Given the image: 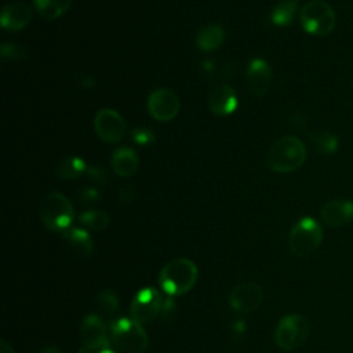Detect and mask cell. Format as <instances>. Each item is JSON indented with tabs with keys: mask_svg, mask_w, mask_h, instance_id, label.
Segmentation results:
<instances>
[{
	"mask_svg": "<svg viewBox=\"0 0 353 353\" xmlns=\"http://www.w3.org/2000/svg\"><path fill=\"white\" fill-rule=\"evenodd\" d=\"M305 159L306 149L303 142L294 135H285L270 146L266 161L272 171L285 174L298 170L305 163Z\"/></svg>",
	"mask_w": 353,
	"mask_h": 353,
	"instance_id": "6da1fadb",
	"label": "cell"
},
{
	"mask_svg": "<svg viewBox=\"0 0 353 353\" xmlns=\"http://www.w3.org/2000/svg\"><path fill=\"white\" fill-rule=\"evenodd\" d=\"M197 280V266L188 258H176L164 265L159 274L161 290L171 295H182L192 290Z\"/></svg>",
	"mask_w": 353,
	"mask_h": 353,
	"instance_id": "7a4b0ae2",
	"label": "cell"
},
{
	"mask_svg": "<svg viewBox=\"0 0 353 353\" xmlns=\"http://www.w3.org/2000/svg\"><path fill=\"white\" fill-rule=\"evenodd\" d=\"M109 335L112 343L123 353H145L148 350L149 338L142 324L134 319H112Z\"/></svg>",
	"mask_w": 353,
	"mask_h": 353,
	"instance_id": "3957f363",
	"label": "cell"
},
{
	"mask_svg": "<svg viewBox=\"0 0 353 353\" xmlns=\"http://www.w3.org/2000/svg\"><path fill=\"white\" fill-rule=\"evenodd\" d=\"M40 218L50 230L63 233L73 222L74 210L70 201L62 193L50 192L41 200Z\"/></svg>",
	"mask_w": 353,
	"mask_h": 353,
	"instance_id": "277c9868",
	"label": "cell"
},
{
	"mask_svg": "<svg viewBox=\"0 0 353 353\" xmlns=\"http://www.w3.org/2000/svg\"><path fill=\"white\" fill-rule=\"evenodd\" d=\"M323 241V228L320 223L305 216L299 219L288 234V248L295 256H306L320 247Z\"/></svg>",
	"mask_w": 353,
	"mask_h": 353,
	"instance_id": "5b68a950",
	"label": "cell"
},
{
	"mask_svg": "<svg viewBox=\"0 0 353 353\" xmlns=\"http://www.w3.org/2000/svg\"><path fill=\"white\" fill-rule=\"evenodd\" d=\"M302 28L314 36L330 34L336 25V15L332 7L323 0L307 1L299 12Z\"/></svg>",
	"mask_w": 353,
	"mask_h": 353,
	"instance_id": "8992f818",
	"label": "cell"
},
{
	"mask_svg": "<svg viewBox=\"0 0 353 353\" xmlns=\"http://www.w3.org/2000/svg\"><path fill=\"white\" fill-rule=\"evenodd\" d=\"M310 334V324L301 314H287L280 319L274 330V342L283 350L301 347Z\"/></svg>",
	"mask_w": 353,
	"mask_h": 353,
	"instance_id": "52a82bcc",
	"label": "cell"
},
{
	"mask_svg": "<svg viewBox=\"0 0 353 353\" xmlns=\"http://www.w3.org/2000/svg\"><path fill=\"white\" fill-rule=\"evenodd\" d=\"M163 295L156 288L141 290L131 302V316L141 324L154 320L163 309Z\"/></svg>",
	"mask_w": 353,
	"mask_h": 353,
	"instance_id": "ba28073f",
	"label": "cell"
},
{
	"mask_svg": "<svg viewBox=\"0 0 353 353\" xmlns=\"http://www.w3.org/2000/svg\"><path fill=\"white\" fill-rule=\"evenodd\" d=\"M262 302L263 291L255 283H240L229 294V305L237 313H252L262 305Z\"/></svg>",
	"mask_w": 353,
	"mask_h": 353,
	"instance_id": "9c48e42d",
	"label": "cell"
},
{
	"mask_svg": "<svg viewBox=\"0 0 353 353\" xmlns=\"http://www.w3.org/2000/svg\"><path fill=\"white\" fill-rule=\"evenodd\" d=\"M148 110L154 120L170 121L179 112V98L170 88H157L149 95Z\"/></svg>",
	"mask_w": 353,
	"mask_h": 353,
	"instance_id": "30bf717a",
	"label": "cell"
},
{
	"mask_svg": "<svg viewBox=\"0 0 353 353\" xmlns=\"http://www.w3.org/2000/svg\"><path fill=\"white\" fill-rule=\"evenodd\" d=\"M94 130L97 135L109 143L119 142L125 134V121L120 113L113 109H101L94 117Z\"/></svg>",
	"mask_w": 353,
	"mask_h": 353,
	"instance_id": "8fae6325",
	"label": "cell"
},
{
	"mask_svg": "<svg viewBox=\"0 0 353 353\" xmlns=\"http://www.w3.org/2000/svg\"><path fill=\"white\" fill-rule=\"evenodd\" d=\"M273 80V73L269 63L262 58H254L245 72V83L248 91L255 97H263Z\"/></svg>",
	"mask_w": 353,
	"mask_h": 353,
	"instance_id": "7c38bea8",
	"label": "cell"
},
{
	"mask_svg": "<svg viewBox=\"0 0 353 353\" xmlns=\"http://www.w3.org/2000/svg\"><path fill=\"white\" fill-rule=\"evenodd\" d=\"M80 341L90 350H99L109 346L108 332L102 319L97 314H87L80 325Z\"/></svg>",
	"mask_w": 353,
	"mask_h": 353,
	"instance_id": "4fadbf2b",
	"label": "cell"
},
{
	"mask_svg": "<svg viewBox=\"0 0 353 353\" xmlns=\"http://www.w3.org/2000/svg\"><path fill=\"white\" fill-rule=\"evenodd\" d=\"M207 103L214 114L228 116L236 110L239 99L236 91L229 84L219 83L210 90Z\"/></svg>",
	"mask_w": 353,
	"mask_h": 353,
	"instance_id": "5bb4252c",
	"label": "cell"
},
{
	"mask_svg": "<svg viewBox=\"0 0 353 353\" xmlns=\"http://www.w3.org/2000/svg\"><path fill=\"white\" fill-rule=\"evenodd\" d=\"M321 221L330 228H341L353 219V201L331 200L320 210Z\"/></svg>",
	"mask_w": 353,
	"mask_h": 353,
	"instance_id": "9a60e30c",
	"label": "cell"
},
{
	"mask_svg": "<svg viewBox=\"0 0 353 353\" xmlns=\"http://www.w3.org/2000/svg\"><path fill=\"white\" fill-rule=\"evenodd\" d=\"M32 19V10L25 3H10L7 4L0 17L1 26L7 30L17 32L28 26Z\"/></svg>",
	"mask_w": 353,
	"mask_h": 353,
	"instance_id": "2e32d148",
	"label": "cell"
},
{
	"mask_svg": "<svg viewBox=\"0 0 353 353\" xmlns=\"http://www.w3.org/2000/svg\"><path fill=\"white\" fill-rule=\"evenodd\" d=\"M68 245L81 258H90L94 252V244L90 233L80 228H69L62 233Z\"/></svg>",
	"mask_w": 353,
	"mask_h": 353,
	"instance_id": "e0dca14e",
	"label": "cell"
},
{
	"mask_svg": "<svg viewBox=\"0 0 353 353\" xmlns=\"http://www.w3.org/2000/svg\"><path fill=\"white\" fill-rule=\"evenodd\" d=\"M110 163L114 174L119 176H130L137 171L139 165V157L132 149L120 148L112 154Z\"/></svg>",
	"mask_w": 353,
	"mask_h": 353,
	"instance_id": "ac0fdd59",
	"label": "cell"
},
{
	"mask_svg": "<svg viewBox=\"0 0 353 353\" xmlns=\"http://www.w3.org/2000/svg\"><path fill=\"white\" fill-rule=\"evenodd\" d=\"M225 39V30L221 25L210 23L201 28L197 33V46L204 51L216 50Z\"/></svg>",
	"mask_w": 353,
	"mask_h": 353,
	"instance_id": "d6986e66",
	"label": "cell"
},
{
	"mask_svg": "<svg viewBox=\"0 0 353 353\" xmlns=\"http://www.w3.org/2000/svg\"><path fill=\"white\" fill-rule=\"evenodd\" d=\"M87 164L83 159L76 156H68L59 160L55 165V175L61 179L72 181L80 176L83 172H85Z\"/></svg>",
	"mask_w": 353,
	"mask_h": 353,
	"instance_id": "ffe728a7",
	"label": "cell"
},
{
	"mask_svg": "<svg viewBox=\"0 0 353 353\" xmlns=\"http://www.w3.org/2000/svg\"><path fill=\"white\" fill-rule=\"evenodd\" d=\"M33 3L39 15L47 19L59 18L72 6V0H33Z\"/></svg>",
	"mask_w": 353,
	"mask_h": 353,
	"instance_id": "44dd1931",
	"label": "cell"
},
{
	"mask_svg": "<svg viewBox=\"0 0 353 353\" xmlns=\"http://www.w3.org/2000/svg\"><path fill=\"white\" fill-rule=\"evenodd\" d=\"M80 223H83L84 226H87L91 230L95 232H102L108 228L109 222H110V216L108 215V212L102 211V210H90L83 212L79 216Z\"/></svg>",
	"mask_w": 353,
	"mask_h": 353,
	"instance_id": "7402d4cb",
	"label": "cell"
},
{
	"mask_svg": "<svg viewBox=\"0 0 353 353\" xmlns=\"http://www.w3.org/2000/svg\"><path fill=\"white\" fill-rule=\"evenodd\" d=\"M312 145L316 152L323 154L334 153L338 149V139L328 131H317L310 135Z\"/></svg>",
	"mask_w": 353,
	"mask_h": 353,
	"instance_id": "603a6c76",
	"label": "cell"
},
{
	"mask_svg": "<svg viewBox=\"0 0 353 353\" xmlns=\"http://www.w3.org/2000/svg\"><path fill=\"white\" fill-rule=\"evenodd\" d=\"M298 3H277L272 11V22L277 26L290 25L295 17Z\"/></svg>",
	"mask_w": 353,
	"mask_h": 353,
	"instance_id": "cb8c5ba5",
	"label": "cell"
},
{
	"mask_svg": "<svg viewBox=\"0 0 353 353\" xmlns=\"http://www.w3.org/2000/svg\"><path fill=\"white\" fill-rule=\"evenodd\" d=\"M97 307L103 316L112 317L119 310V299L112 291L102 290L97 296Z\"/></svg>",
	"mask_w": 353,
	"mask_h": 353,
	"instance_id": "d4e9b609",
	"label": "cell"
},
{
	"mask_svg": "<svg viewBox=\"0 0 353 353\" xmlns=\"http://www.w3.org/2000/svg\"><path fill=\"white\" fill-rule=\"evenodd\" d=\"M131 137L139 145H149V143H152L154 141L153 132L150 130L145 128V127H135L131 131Z\"/></svg>",
	"mask_w": 353,
	"mask_h": 353,
	"instance_id": "484cf974",
	"label": "cell"
},
{
	"mask_svg": "<svg viewBox=\"0 0 353 353\" xmlns=\"http://www.w3.org/2000/svg\"><path fill=\"white\" fill-rule=\"evenodd\" d=\"M25 48L12 43H6L1 46V55L8 59H21L25 57Z\"/></svg>",
	"mask_w": 353,
	"mask_h": 353,
	"instance_id": "4316f807",
	"label": "cell"
},
{
	"mask_svg": "<svg viewBox=\"0 0 353 353\" xmlns=\"http://www.w3.org/2000/svg\"><path fill=\"white\" fill-rule=\"evenodd\" d=\"M85 172L90 175L91 179H94V181H97V182H101V183H103V182L108 179L106 171H105L102 167H98V165L87 167Z\"/></svg>",
	"mask_w": 353,
	"mask_h": 353,
	"instance_id": "83f0119b",
	"label": "cell"
},
{
	"mask_svg": "<svg viewBox=\"0 0 353 353\" xmlns=\"http://www.w3.org/2000/svg\"><path fill=\"white\" fill-rule=\"evenodd\" d=\"M175 309H176V305H175V301L171 295H168L165 299H164V303H163V309H161V316L163 319L168 320L174 316L175 313Z\"/></svg>",
	"mask_w": 353,
	"mask_h": 353,
	"instance_id": "f1b7e54d",
	"label": "cell"
},
{
	"mask_svg": "<svg viewBox=\"0 0 353 353\" xmlns=\"http://www.w3.org/2000/svg\"><path fill=\"white\" fill-rule=\"evenodd\" d=\"M99 192L94 188H87V189H83L79 194V199L83 201V203H94L99 199Z\"/></svg>",
	"mask_w": 353,
	"mask_h": 353,
	"instance_id": "f546056e",
	"label": "cell"
},
{
	"mask_svg": "<svg viewBox=\"0 0 353 353\" xmlns=\"http://www.w3.org/2000/svg\"><path fill=\"white\" fill-rule=\"evenodd\" d=\"M132 189L131 188H125V189H121L120 192V201L121 203H130L132 200Z\"/></svg>",
	"mask_w": 353,
	"mask_h": 353,
	"instance_id": "4dcf8cb0",
	"label": "cell"
},
{
	"mask_svg": "<svg viewBox=\"0 0 353 353\" xmlns=\"http://www.w3.org/2000/svg\"><path fill=\"white\" fill-rule=\"evenodd\" d=\"M0 353H14V349H12V346L7 341L1 339V342H0Z\"/></svg>",
	"mask_w": 353,
	"mask_h": 353,
	"instance_id": "1f68e13d",
	"label": "cell"
},
{
	"mask_svg": "<svg viewBox=\"0 0 353 353\" xmlns=\"http://www.w3.org/2000/svg\"><path fill=\"white\" fill-rule=\"evenodd\" d=\"M40 353H61V352H59L58 347H55V346H47V347H44Z\"/></svg>",
	"mask_w": 353,
	"mask_h": 353,
	"instance_id": "d6a6232c",
	"label": "cell"
},
{
	"mask_svg": "<svg viewBox=\"0 0 353 353\" xmlns=\"http://www.w3.org/2000/svg\"><path fill=\"white\" fill-rule=\"evenodd\" d=\"M97 353H116L114 350H112L109 346L108 347H103V349H99Z\"/></svg>",
	"mask_w": 353,
	"mask_h": 353,
	"instance_id": "836d02e7",
	"label": "cell"
},
{
	"mask_svg": "<svg viewBox=\"0 0 353 353\" xmlns=\"http://www.w3.org/2000/svg\"><path fill=\"white\" fill-rule=\"evenodd\" d=\"M79 353H91V350H90L88 347H84V346H83V347L79 350Z\"/></svg>",
	"mask_w": 353,
	"mask_h": 353,
	"instance_id": "e575fe53",
	"label": "cell"
},
{
	"mask_svg": "<svg viewBox=\"0 0 353 353\" xmlns=\"http://www.w3.org/2000/svg\"><path fill=\"white\" fill-rule=\"evenodd\" d=\"M299 0H279V3H298Z\"/></svg>",
	"mask_w": 353,
	"mask_h": 353,
	"instance_id": "d590c367",
	"label": "cell"
}]
</instances>
